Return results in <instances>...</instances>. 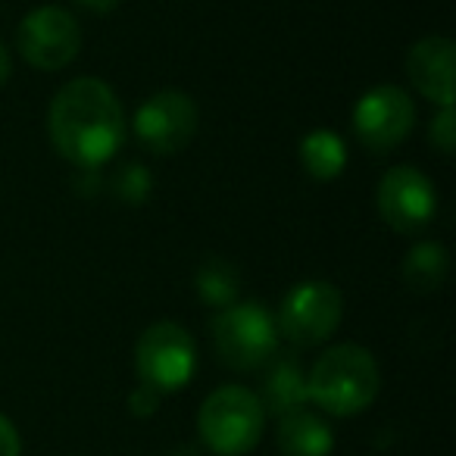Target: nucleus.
I'll return each instance as SVG.
<instances>
[{
	"label": "nucleus",
	"mask_w": 456,
	"mask_h": 456,
	"mask_svg": "<svg viewBox=\"0 0 456 456\" xmlns=\"http://www.w3.org/2000/svg\"><path fill=\"white\" fill-rule=\"evenodd\" d=\"M159 397H163V394H157L153 387L138 385V391L128 397V410H132L134 416H151V412L159 406Z\"/></svg>",
	"instance_id": "6ab92c4d"
},
{
	"label": "nucleus",
	"mask_w": 456,
	"mask_h": 456,
	"mask_svg": "<svg viewBox=\"0 0 456 456\" xmlns=\"http://www.w3.org/2000/svg\"><path fill=\"white\" fill-rule=\"evenodd\" d=\"M428 138H431V144L444 153V157H450V153L456 151V113H453V107L437 110V116L431 119Z\"/></svg>",
	"instance_id": "a211bd4d"
},
{
	"label": "nucleus",
	"mask_w": 456,
	"mask_h": 456,
	"mask_svg": "<svg viewBox=\"0 0 456 456\" xmlns=\"http://www.w3.org/2000/svg\"><path fill=\"white\" fill-rule=\"evenodd\" d=\"M194 288L200 304L213 306V310H225V306L238 304V294H241V275L228 260L219 256H209L197 266Z\"/></svg>",
	"instance_id": "dca6fc26"
},
{
	"label": "nucleus",
	"mask_w": 456,
	"mask_h": 456,
	"mask_svg": "<svg viewBox=\"0 0 456 456\" xmlns=\"http://www.w3.org/2000/svg\"><path fill=\"white\" fill-rule=\"evenodd\" d=\"M379 213L397 235H419L437 213V191L416 166H394L381 175L375 191Z\"/></svg>",
	"instance_id": "9d476101"
},
{
	"label": "nucleus",
	"mask_w": 456,
	"mask_h": 456,
	"mask_svg": "<svg viewBox=\"0 0 456 456\" xmlns=\"http://www.w3.org/2000/svg\"><path fill=\"white\" fill-rule=\"evenodd\" d=\"M453 66L456 47L447 35L419 38L406 53V76L412 88L437 107H453Z\"/></svg>",
	"instance_id": "9b49d317"
},
{
	"label": "nucleus",
	"mask_w": 456,
	"mask_h": 456,
	"mask_svg": "<svg viewBox=\"0 0 456 456\" xmlns=\"http://www.w3.org/2000/svg\"><path fill=\"white\" fill-rule=\"evenodd\" d=\"M213 347L225 366L238 372L263 369L279 350V329L266 306L232 304L213 319Z\"/></svg>",
	"instance_id": "20e7f679"
},
{
	"label": "nucleus",
	"mask_w": 456,
	"mask_h": 456,
	"mask_svg": "<svg viewBox=\"0 0 456 456\" xmlns=\"http://www.w3.org/2000/svg\"><path fill=\"white\" fill-rule=\"evenodd\" d=\"M16 47L22 60L41 72L66 69L82 51V26L63 7H38L22 16L20 32H16Z\"/></svg>",
	"instance_id": "6e6552de"
},
{
	"label": "nucleus",
	"mask_w": 456,
	"mask_h": 456,
	"mask_svg": "<svg viewBox=\"0 0 456 456\" xmlns=\"http://www.w3.org/2000/svg\"><path fill=\"white\" fill-rule=\"evenodd\" d=\"M78 7H85L88 13H97V16H103V13H113L116 7H119V0H76Z\"/></svg>",
	"instance_id": "412c9836"
},
{
	"label": "nucleus",
	"mask_w": 456,
	"mask_h": 456,
	"mask_svg": "<svg viewBox=\"0 0 456 456\" xmlns=\"http://www.w3.org/2000/svg\"><path fill=\"white\" fill-rule=\"evenodd\" d=\"M275 444L285 456H329L331 447H335V435H331L322 416L300 406V410L279 416Z\"/></svg>",
	"instance_id": "f8f14e48"
},
{
	"label": "nucleus",
	"mask_w": 456,
	"mask_h": 456,
	"mask_svg": "<svg viewBox=\"0 0 456 456\" xmlns=\"http://www.w3.org/2000/svg\"><path fill=\"white\" fill-rule=\"evenodd\" d=\"M10 72H13V63H10V51L4 47V41H0V85L7 82Z\"/></svg>",
	"instance_id": "4be33fe9"
},
{
	"label": "nucleus",
	"mask_w": 456,
	"mask_h": 456,
	"mask_svg": "<svg viewBox=\"0 0 456 456\" xmlns=\"http://www.w3.org/2000/svg\"><path fill=\"white\" fill-rule=\"evenodd\" d=\"M110 191L119 203H132V207H141V203L151 197L153 191V178L147 172V166L141 163H126L116 169V175L110 178Z\"/></svg>",
	"instance_id": "f3484780"
},
{
	"label": "nucleus",
	"mask_w": 456,
	"mask_h": 456,
	"mask_svg": "<svg viewBox=\"0 0 456 456\" xmlns=\"http://www.w3.org/2000/svg\"><path fill=\"white\" fill-rule=\"evenodd\" d=\"M306 400H310V394H306V375L300 362L294 356H279L263 381V410H273L275 416H281V412L300 410Z\"/></svg>",
	"instance_id": "ddd939ff"
},
{
	"label": "nucleus",
	"mask_w": 456,
	"mask_h": 456,
	"mask_svg": "<svg viewBox=\"0 0 456 456\" xmlns=\"http://www.w3.org/2000/svg\"><path fill=\"white\" fill-rule=\"evenodd\" d=\"M20 453H22L20 431H16V425L0 412V456H20Z\"/></svg>",
	"instance_id": "aec40b11"
},
{
	"label": "nucleus",
	"mask_w": 456,
	"mask_h": 456,
	"mask_svg": "<svg viewBox=\"0 0 456 456\" xmlns=\"http://www.w3.org/2000/svg\"><path fill=\"white\" fill-rule=\"evenodd\" d=\"M134 369H138L141 385L153 387L157 394H172L184 387L197 369V344L191 331L172 319L147 325L134 347Z\"/></svg>",
	"instance_id": "39448f33"
},
{
	"label": "nucleus",
	"mask_w": 456,
	"mask_h": 456,
	"mask_svg": "<svg viewBox=\"0 0 456 456\" xmlns=\"http://www.w3.org/2000/svg\"><path fill=\"white\" fill-rule=\"evenodd\" d=\"M300 163H304L306 175L316 182H335L347 169V144L341 134L316 128L300 141Z\"/></svg>",
	"instance_id": "2eb2a0df"
},
{
	"label": "nucleus",
	"mask_w": 456,
	"mask_h": 456,
	"mask_svg": "<svg viewBox=\"0 0 456 456\" xmlns=\"http://www.w3.org/2000/svg\"><path fill=\"white\" fill-rule=\"evenodd\" d=\"M412 126L416 103L397 85H375L354 107V132L369 153H391L410 138Z\"/></svg>",
	"instance_id": "1a4fd4ad"
},
{
	"label": "nucleus",
	"mask_w": 456,
	"mask_h": 456,
	"mask_svg": "<svg viewBox=\"0 0 456 456\" xmlns=\"http://www.w3.org/2000/svg\"><path fill=\"white\" fill-rule=\"evenodd\" d=\"M197 126H200V110L191 101V94L175 88L157 91L147 97L132 122L138 144L157 157L182 153L194 141Z\"/></svg>",
	"instance_id": "0eeeda50"
},
{
	"label": "nucleus",
	"mask_w": 456,
	"mask_h": 456,
	"mask_svg": "<svg viewBox=\"0 0 456 456\" xmlns=\"http://www.w3.org/2000/svg\"><path fill=\"white\" fill-rule=\"evenodd\" d=\"M266 410L250 387L222 385L200 403L197 435L216 456H244L260 444Z\"/></svg>",
	"instance_id": "7ed1b4c3"
},
{
	"label": "nucleus",
	"mask_w": 456,
	"mask_h": 456,
	"mask_svg": "<svg viewBox=\"0 0 456 456\" xmlns=\"http://www.w3.org/2000/svg\"><path fill=\"white\" fill-rule=\"evenodd\" d=\"M403 281L410 291L431 294L447 281L450 273V254L441 241H419L416 248L406 250L403 256Z\"/></svg>",
	"instance_id": "4468645a"
},
{
	"label": "nucleus",
	"mask_w": 456,
	"mask_h": 456,
	"mask_svg": "<svg viewBox=\"0 0 456 456\" xmlns=\"http://www.w3.org/2000/svg\"><path fill=\"white\" fill-rule=\"evenodd\" d=\"M344 297L331 281H304L281 300L275 329L294 347H319L338 331Z\"/></svg>",
	"instance_id": "423d86ee"
},
{
	"label": "nucleus",
	"mask_w": 456,
	"mask_h": 456,
	"mask_svg": "<svg viewBox=\"0 0 456 456\" xmlns=\"http://www.w3.org/2000/svg\"><path fill=\"white\" fill-rule=\"evenodd\" d=\"M381 391V372L375 356L360 344L329 347L306 375V394L329 416H356L369 410Z\"/></svg>",
	"instance_id": "f03ea898"
},
{
	"label": "nucleus",
	"mask_w": 456,
	"mask_h": 456,
	"mask_svg": "<svg viewBox=\"0 0 456 456\" xmlns=\"http://www.w3.org/2000/svg\"><path fill=\"white\" fill-rule=\"evenodd\" d=\"M53 151L76 169H101L126 144V110L101 78H72L53 94L47 110Z\"/></svg>",
	"instance_id": "f257e3e1"
}]
</instances>
